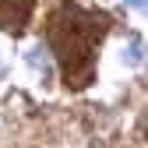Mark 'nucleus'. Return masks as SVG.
<instances>
[{
	"label": "nucleus",
	"instance_id": "nucleus-1",
	"mask_svg": "<svg viewBox=\"0 0 148 148\" xmlns=\"http://www.w3.org/2000/svg\"><path fill=\"white\" fill-rule=\"evenodd\" d=\"M106 32V21L95 14H71V35L60 39L53 35V46L60 49V60H64V71H67V85L81 88L92 74V49L102 39Z\"/></svg>",
	"mask_w": 148,
	"mask_h": 148
},
{
	"label": "nucleus",
	"instance_id": "nucleus-2",
	"mask_svg": "<svg viewBox=\"0 0 148 148\" xmlns=\"http://www.w3.org/2000/svg\"><path fill=\"white\" fill-rule=\"evenodd\" d=\"M28 64L39 71L42 78H49V57H46V49H42V46H35V49L28 53Z\"/></svg>",
	"mask_w": 148,
	"mask_h": 148
},
{
	"label": "nucleus",
	"instance_id": "nucleus-3",
	"mask_svg": "<svg viewBox=\"0 0 148 148\" xmlns=\"http://www.w3.org/2000/svg\"><path fill=\"white\" fill-rule=\"evenodd\" d=\"M141 39H134L131 46H123V64H141Z\"/></svg>",
	"mask_w": 148,
	"mask_h": 148
},
{
	"label": "nucleus",
	"instance_id": "nucleus-4",
	"mask_svg": "<svg viewBox=\"0 0 148 148\" xmlns=\"http://www.w3.org/2000/svg\"><path fill=\"white\" fill-rule=\"evenodd\" d=\"M123 4H127V7H131V11H138V14L145 11V0H123Z\"/></svg>",
	"mask_w": 148,
	"mask_h": 148
},
{
	"label": "nucleus",
	"instance_id": "nucleus-5",
	"mask_svg": "<svg viewBox=\"0 0 148 148\" xmlns=\"http://www.w3.org/2000/svg\"><path fill=\"white\" fill-rule=\"evenodd\" d=\"M0 71H4V67H0Z\"/></svg>",
	"mask_w": 148,
	"mask_h": 148
}]
</instances>
